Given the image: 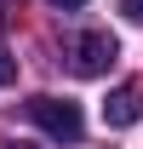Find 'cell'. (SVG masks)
<instances>
[{"mask_svg": "<svg viewBox=\"0 0 143 149\" xmlns=\"http://www.w3.org/2000/svg\"><path fill=\"white\" fill-rule=\"evenodd\" d=\"M23 115H29L46 138H57V143H80V132H86V115H80V103H74V97L40 92V97H29V103H23Z\"/></svg>", "mask_w": 143, "mask_h": 149, "instance_id": "cell-1", "label": "cell"}, {"mask_svg": "<svg viewBox=\"0 0 143 149\" xmlns=\"http://www.w3.org/2000/svg\"><path fill=\"white\" fill-rule=\"evenodd\" d=\"M115 57H120L115 35H109V29H86V35H74V46H69V69L80 74V80H97V74H109Z\"/></svg>", "mask_w": 143, "mask_h": 149, "instance_id": "cell-2", "label": "cell"}, {"mask_svg": "<svg viewBox=\"0 0 143 149\" xmlns=\"http://www.w3.org/2000/svg\"><path fill=\"white\" fill-rule=\"evenodd\" d=\"M103 120H109V126H137V120H143V92H137V86H120V92H109Z\"/></svg>", "mask_w": 143, "mask_h": 149, "instance_id": "cell-3", "label": "cell"}, {"mask_svg": "<svg viewBox=\"0 0 143 149\" xmlns=\"http://www.w3.org/2000/svg\"><path fill=\"white\" fill-rule=\"evenodd\" d=\"M12 80H17V57H6V52H0V86H12Z\"/></svg>", "mask_w": 143, "mask_h": 149, "instance_id": "cell-4", "label": "cell"}, {"mask_svg": "<svg viewBox=\"0 0 143 149\" xmlns=\"http://www.w3.org/2000/svg\"><path fill=\"white\" fill-rule=\"evenodd\" d=\"M120 12H126V17H132V23H143V0H126Z\"/></svg>", "mask_w": 143, "mask_h": 149, "instance_id": "cell-5", "label": "cell"}, {"mask_svg": "<svg viewBox=\"0 0 143 149\" xmlns=\"http://www.w3.org/2000/svg\"><path fill=\"white\" fill-rule=\"evenodd\" d=\"M0 149H35V143H23V138H12V143H0Z\"/></svg>", "mask_w": 143, "mask_h": 149, "instance_id": "cell-6", "label": "cell"}, {"mask_svg": "<svg viewBox=\"0 0 143 149\" xmlns=\"http://www.w3.org/2000/svg\"><path fill=\"white\" fill-rule=\"evenodd\" d=\"M52 6H69V12H74V6H86V0H52Z\"/></svg>", "mask_w": 143, "mask_h": 149, "instance_id": "cell-7", "label": "cell"}, {"mask_svg": "<svg viewBox=\"0 0 143 149\" xmlns=\"http://www.w3.org/2000/svg\"><path fill=\"white\" fill-rule=\"evenodd\" d=\"M0 29H6V12H0Z\"/></svg>", "mask_w": 143, "mask_h": 149, "instance_id": "cell-8", "label": "cell"}]
</instances>
